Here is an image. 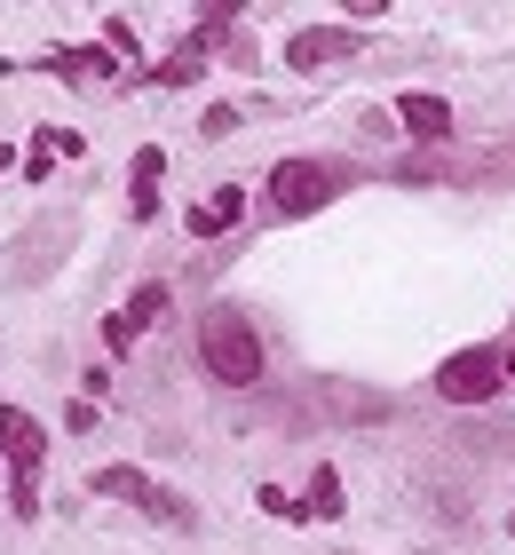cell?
Instances as JSON below:
<instances>
[{
  "label": "cell",
  "instance_id": "1",
  "mask_svg": "<svg viewBox=\"0 0 515 555\" xmlns=\"http://www.w3.org/2000/svg\"><path fill=\"white\" fill-rule=\"evenodd\" d=\"M198 365L215 373L222 389H254L270 358H262V334H254V325L230 310V301H215V310L198 318Z\"/></svg>",
  "mask_w": 515,
  "mask_h": 555
},
{
  "label": "cell",
  "instance_id": "2",
  "mask_svg": "<svg viewBox=\"0 0 515 555\" xmlns=\"http://www.w3.org/2000/svg\"><path fill=\"white\" fill-rule=\"evenodd\" d=\"M342 191H349V175L333 167V159H278V167H270V215H278V222L318 215V207H333Z\"/></svg>",
  "mask_w": 515,
  "mask_h": 555
},
{
  "label": "cell",
  "instance_id": "3",
  "mask_svg": "<svg viewBox=\"0 0 515 555\" xmlns=\"http://www.w3.org/2000/svg\"><path fill=\"white\" fill-rule=\"evenodd\" d=\"M88 492H103V500H119V508H143V516H159V524H175V532H191V500H175L167 485H151L143 468H127V461H112V468H95L88 476Z\"/></svg>",
  "mask_w": 515,
  "mask_h": 555
},
{
  "label": "cell",
  "instance_id": "4",
  "mask_svg": "<svg viewBox=\"0 0 515 555\" xmlns=\"http://www.w3.org/2000/svg\"><path fill=\"white\" fill-rule=\"evenodd\" d=\"M500 389H507L500 349H452V358L436 365V397H445V405H492Z\"/></svg>",
  "mask_w": 515,
  "mask_h": 555
},
{
  "label": "cell",
  "instance_id": "5",
  "mask_svg": "<svg viewBox=\"0 0 515 555\" xmlns=\"http://www.w3.org/2000/svg\"><path fill=\"white\" fill-rule=\"evenodd\" d=\"M40 461H48V428L24 405H0V468H9V485H40Z\"/></svg>",
  "mask_w": 515,
  "mask_h": 555
},
{
  "label": "cell",
  "instance_id": "6",
  "mask_svg": "<svg viewBox=\"0 0 515 555\" xmlns=\"http://www.w3.org/2000/svg\"><path fill=\"white\" fill-rule=\"evenodd\" d=\"M342 56H357V33H349V24H309V33L286 40V64H294V72H325V64H342Z\"/></svg>",
  "mask_w": 515,
  "mask_h": 555
},
{
  "label": "cell",
  "instance_id": "7",
  "mask_svg": "<svg viewBox=\"0 0 515 555\" xmlns=\"http://www.w3.org/2000/svg\"><path fill=\"white\" fill-rule=\"evenodd\" d=\"M40 72H56V80H72V88H95V80L119 72V56H112V48H88V40H64V48L40 56Z\"/></svg>",
  "mask_w": 515,
  "mask_h": 555
},
{
  "label": "cell",
  "instance_id": "8",
  "mask_svg": "<svg viewBox=\"0 0 515 555\" xmlns=\"http://www.w3.org/2000/svg\"><path fill=\"white\" fill-rule=\"evenodd\" d=\"M159 175H167V151L159 143H143L136 159H127V207H136V222L159 215Z\"/></svg>",
  "mask_w": 515,
  "mask_h": 555
},
{
  "label": "cell",
  "instance_id": "9",
  "mask_svg": "<svg viewBox=\"0 0 515 555\" xmlns=\"http://www.w3.org/2000/svg\"><path fill=\"white\" fill-rule=\"evenodd\" d=\"M397 119H404V135H421V143H445L452 135V104H445V95H428V88L397 95Z\"/></svg>",
  "mask_w": 515,
  "mask_h": 555
},
{
  "label": "cell",
  "instance_id": "10",
  "mask_svg": "<svg viewBox=\"0 0 515 555\" xmlns=\"http://www.w3.org/2000/svg\"><path fill=\"white\" fill-rule=\"evenodd\" d=\"M239 215H246V191H239V183H222L215 198H198V207L183 215V231H191V238H222Z\"/></svg>",
  "mask_w": 515,
  "mask_h": 555
},
{
  "label": "cell",
  "instance_id": "11",
  "mask_svg": "<svg viewBox=\"0 0 515 555\" xmlns=\"http://www.w3.org/2000/svg\"><path fill=\"white\" fill-rule=\"evenodd\" d=\"M127 318H136V334H143V325H159V318H167V286H159V278H143V286L127 294Z\"/></svg>",
  "mask_w": 515,
  "mask_h": 555
},
{
  "label": "cell",
  "instance_id": "12",
  "mask_svg": "<svg viewBox=\"0 0 515 555\" xmlns=\"http://www.w3.org/2000/svg\"><path fill=\"white\" fill-rule=\"evenodd\" d=\"M198 72H206V56H191V48H183V56H167V64H151V88H191V80H198Z\"/></svg>",
  "mask_w": 515,
  "mask_h": 555
},
{
  "label": "cell",
  "instance_id": "13",
  "mask_svg": "<svg viewBox=\"0 0 515 555\" xmlns=\"http://www.w3.org/2000/svg\"><path fill=\"white\" fill-rule=\"evenodd\" d=\"M309 516H342V468H318V476H309Z\"/></svg>",
  "mask_w": 515,
  "mask_h": 555
},
{
  "label": "cell",
  "instance_id": "14",
  "mask_svg": "<svg viewBox=\"0 0 515 555\" xmlns=\"http://www.w3.org/2000/svg\"><path fill=\"white\" fill-rule=\"evenodd\" d=\"M16 167H24V183H48V175H56V151H48V143L33 135V143H24V159H16Z\"/></svg>",
  "mask_w": 515,
  "mask_h": 555
},
{
  "label": "cell",
  "instance_id": "15",
  "mask_svg": "<svg viewBox=\"0 0 515 555\" xmlns=\"http://www.w3.org/2000/svg\"><path fill=\"white\" fill-rule=\"evenodd\" d=\"M262 508H270L278 524H301V516H309V500H294V492H278V485H262Z\"/></svg>",
  "mask_w": 515,
  "mask_h": 555
},
{
  "label": "cell",
  "instance_id": "16",
  "mask_svg": "<svg viewBox=\"0 0 515 555\" xmlns=\"http://www.w3.org/2000/svg\"><path fill=\"white\" fill-rule=\"evenodd\" d=\"M103 349H112V358H127V349H136V318H103Z\"/></svg>",
  "mask_w": 515,
  "mask_h": 555
},
{
  "label": "cell",
  "instance_id": "17",
  "mask_svg": "<svg viewBox=\"0 0 515 555\" xmlns=\"http://www.w3.org/2000/svg\"><path fill=\"white\" fill-rule=\"evenodd\" d=\"M40 143L56 151V159H88V135H72V128H40Z\"/></svg>",
  "mask_w": 515,
  "mask_h": 555
},
{
  "label": "cell",
  "instance_id": "18",
  "mask_svg": "<svg viewBox=\"0 0 515 555\" xmlns=\"http://www.w3.org/2000/svg\"><path fill=\"white\" fill-rule=\"evenodd\" d=\"M103 48H112V56H136V24H127V16H103Z\"/></svg>",
  "mask_w": 515,
  "mask_h": 555
},
{
  "label": "cell",
  "instance_id": "19",
  "mask_svg": "<svg viewBox=\"0 0 515 555\" xmlns=\"http://www.w3.org/2000/svg\"><path fill=\"white\" fill-rule=\"evenodd\" d=\"M9 516L33 524V516H40V485H9Z\"/></svg>",
  "mask_w": 515,
  "mask_h": 555
},
{
  "label": "cell",
  "instance_id": "20",
  "mask_svg": "<svg viewBox=\"0 0 515 555\" xmlns=\"http://www.w3.org/2000/svg\"><path fill=\"white\" fill-rule=\"evenodd\" d=\"M230 128H239V112H230V104H215V112H198V135H206V143H215V135H230Z\"/></svg>",
  "mask_w": 515,
  "mask_h": 555
},
{
  "label": "cell",
  "instance_id": "21",
  "mask_svg": "<svg viewBox=\"0 0 515 555\" xmlns=\"http://www.w3.org/2000/svg\"><path fill=\"white\" fill-rule=\"evenodd\" d=\"M64 428H80V437L95 428V405H88V397H72V405H64Z\"/></svg>",
  "mask_w": 515,
  "mask_h": 555
},
{
  "label": "cell",
  "instance_id": "22",
  "mask_svg": "<svg viewBox=\"0 0 515 555\" xmlns=\"http://www.w3.org/2000/svg\"><path fill=\"white\" fill-rule=\"evenodd\" d=\"M16 159H24V151H16V143H0V175H9V167H16Z\"/></svg>",
  "mask_w": 515,
  "mask_h": 555
},
{
  "label": "cell",
  "instance_id": "23",
  "mask_svg": "<svg viewBox=\"0 0 515 555\" xmlns=\"http://www.w3.org/2000/svg\"><path fill=\"white\" fill-rule=\"evenodd\" d=\"M500 373H507V382H515V341H507V349H500Z\"/></svg>",
  "mask_w": 515,
  "mask_h": 555
}]
</instances>
